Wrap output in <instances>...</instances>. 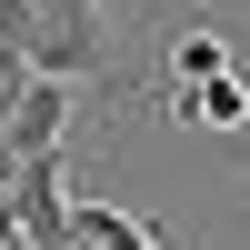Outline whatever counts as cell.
I'll return each instance as SVG.
<instances>
[{
  "label": "cell",
  "mask_w": 250,
  "mask_h": 250,
  "mask_svg": "<svg viewBox=\"0 0 250 250\" xmlns=\"http://www.w3.org/2000/svg\"><path fill=\"white\" fill-rule=\"evenodd\" d=\"M60 130H70V80H40V70H30V90H20L0 150H10V160H40V150H60Z\"/></svg>",
  "instance_id": "1"
},
{
  "label": "cell",
  "mask_w": 250,
  "mask_h": 250,
  "mask_svg": "<svg viewBox=\"0 0 250 250\" xmlns=\"http://www.w3.org/2000/svg\"><path fill=\"white\" fill-rule=\"evenodd\" d=\"M160 110H170L180 130H240V120H250V90H240V70H230V80H200V90H170Z\"/></svg>",
  "instance_id": "2"
},
{
  "label": "cell",
  "mask_w": 250,
  "mask_h": 250,
  "mask_svg": "<svg viewBox=\"0 0 250 250\" xmlns=\"http://www.w3.org/2000/svg\"><path fill=\"white\" fill-rule=\"evenodd\" d=\"M70 230L90 250H160L150 220H140V210H110V200H70Z\"/></svg>",
  "instance_id": "3"
},
{
  "label": "cell",
  "mask_w": 250,
  "mask_h": 250,
  "mask_svg": "<svg viewBox=\"0 0 250 250\" xmlns=\"http://www.w3.org/2000/svg\"><path fill=\"white\" fill-rule=\"evenodd\" d=\"M200 80H230V40L220 30H170V90H200Z\"/></svg>",
  "instance_id": "4"
}]
</instances>
